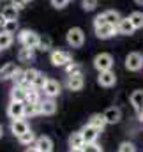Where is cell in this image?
I'll return each instance as SVG.
<instances>
[{"instance_id":"f1b7e54d","label":"cell","mask_w":143,"mask_h":152,"mask_svg":"<svg viewBox=\"0 0 143 152\" xmlns=\"http://www.w3.org/2000/svg\"><path fill=\"white\" fill-rule=\"evenodd\" d=\"M64 69H66V73H67V76H71V75H78V73H81V66H80V64H78V62H69V64H67V66H66V67H64Z\"/></svg>"},{"instance_id":"8fae6325","label":"cell","mask_w":143,"mask_h":152,"mask_svg":"<svg viewBox=\"0 0 143 152\" xmlns=\"http://www.w3.org/2000/svg\"><path fill=\"white\" fill-rule=\"evenodd\" d=\"M28 129H30V127H28V124H27L25 118H16V120L11 122V133H12L14 136H21V134L27 133Z\"/></svg>"},{"instance_id":"b9f144b4","label":"cell","mask_w":143,"mask_h":152,"mask_svg":"<svg viewBox=\"0 0 143 152\" xmlns=\"http://www.w3.org/2000/svg\"><path fill=\"white\" fill-rule=\"evenodd\" d=\"M69 152H83V149H69Z\"/></svg>"},{"instance_id":"7a4b0ae2","label":"cell","mask_w":143,"mask_h":152,"mask_svg":"<svg viewBox=\"0 0 143 152\" xmlns=\"http://www.w3.org/2000/svg\"><path fill=\"white\" fill-rule=\"evenodd\" d=\"M67 44L72 46V48H80V46H83V42H85V32L80 28V27H72L67 30Z\"/></svg>"},{"instance_id":"60d3db41","label":"cell","mask_w":143,"mask_h":152,"mask_svg":"<svg viewBox=\"0 0 143 152\" xmlns=\"http://www.w3.org/2000/svg\"><path fill=\"white\" fill-rule=\"evenodd\" d=\"M25 152H39V151L36 149V145H30V147H27V151Z\"/></svg>"},{"instance_id":"7c38bea8","label":"cell","mask_w":143,"mask_h":152,"mask_svg":"<svg viewBox=\"0 0 143 152\" xmlns=\"http://www.w3.org/2000/svg\"><path fill=\"white\" fill-rule=\"evenodd\" d=\"M99 129H96V127H92L90 124H87L83 129H81V134H83V140H85V143H94V142H97V138H99Z\"/></svg>"},{"instance_id":"603a6c76","label":"cell","mask_w":143,"mask_h":152,"mask_svg":"<svg viewBox=\"0 0 143 152\" xmlns=\"http://www.w3.org/2000/svg\"><path fill=\"white\" fill-rule=\"evenodd\" d=\"M83 145H85V140H83L81 131L72 133L71 136H69V147L71 149H83Z\"/></svg>"},{"instance_id":"f35d334b","label":"cell","mask_w":143,"mask_h":152,"mask_svg":"<svg viewBox=\"0 0 143 152\" xmlns=\"http://www.w3.org/2000/svg\"><path fill=\"white\" fill-rule=\"evenodd\" d=\"M12 5H14L18 11H21V9L25 7V2H23V0H12Z\"/></svg>"},{"instance_id":"ac0fdd59","label":"cell","mask_w":143,"mask_h":152,"mask_svg":"<svg viewBox=\"0 0 143 152\" xmlns=\"http://www.w3.org/2000/svg\"><path fill=\"white\" fill-rule=\"evenodd\" d=\"M34 58H36L34 48H27V46H23V48L18 51V60L23 62V64H30V62H34Z\"/></svg>"},{"instance_id":"9c48e42d","label":"cell","mask_w":143,"mask_h":152,"mask_svg":"<svg viewBox=\"0 0 143 152\" xmlns=\"http://www.w3.org/2000/svg\"><path fill=\"white\" fill-rule=\"evenodd\" d=\"M28 83H23V85H14L12 90H11V101H21L25 103L27 101V90H28Z\"/></svg>"},{"instance_id":"6da1fadb","label":"cell","mask_w":143,"mask_h":152,"mask_svg":"<svg viewBox=\"0 0 143 152\" xmlns=\"http://www.w3.org/2000/svg\"><path fill=\"white\" fill-rule=\"evenodd\" d=\"M94 30H96V36L99 39H109V37H113L115 34H118L117 27L106 23V20L103 18V14L96 16V20H94Z\"/></svg>"},{"instance_id":"cb8c5ba5","label":"cell","mask_w":143,"mask_h":152,"mask_svg":"<svg viewBox=\"0 0 143 152\" xmlns=\"http://www.w3.org/2000/svg\"><path fill=\"white\" fill-rule=\"evenodd\" d=\"M18 12H20V11L11 4V5H5V7L2 9V12H0V14H2L5 20H18Z\"/></svg>"},{"instance_id":"8992f818","label":"cell","mask_w":143,"mask_h":152,"mask_svg":"<svg viewBox=\"0 0 143 152\" xmlns=\"http://www.w3.org/2000/svg\"><path fill=\"white\" fill-rule=\"evenodd\" d=\"M7 115L16 120V118H25V103L21 101H11L7 106Z\"/></svg>"},{"instance_id":"277c9868","label":"cell","mask_w":143,"mask_h":152,"mask_svg":"<svg viewBox=\"0 0 143 152\" xmlns=\"http://www.w3.org/2000/svg\"><path fill=\"white\" fill-rule=\"evenodd\" d=\"M50 60H51V64L57 66V67H66L72 58H71V53H69V51H64V50H53L51 55H50Z\"/></svg>"},{"instance_id":"d6a6232c","label":"cell","mask_w":143,"mask_h":152,"mask_svg":"<svg viewBox=\"0 0 143 152\" xmlns=\"http://www.w3.org/2000/svg\"><path fill=\"white\" fill-rule=\"evenodd\" d=\"M12 81H14V85H23L25 83V71L18 67L16 73L12 75Z\"/></svg>"},{"instance_id":"e0dca14e","label":"cell","mask_w":143,"mask_h":152,"mask_svg":"<svg viewBox=\"0 0 143 152\" xmlns=\"http://www.w3.org/2000/svg\"><path fill=\"white\" fill-rule=\"evenodd\" d=\"M134 30H136V28L133 27V23H131L129 18H122V20L118 21V25H117V32L122 34V36H129V34H133Z\"/></svg>"},{"instance_id":"836d02e7","label":"cell","mask_w":143,"mask_h":152,"mask_svg":"<svg viewBox=\"0 0 143 152\" xmlns=\"http://www.w3.org/2000/svg\"><path fill=\"white\" fill-rule=\"evenodd\" d=\"M16 28H18V20H7V23H5V27L2 30L7 32V34H14Z\"/></svg>"},{"instance_id":"4dcf8cb0","label":"cell","mask_w":143,"mask_h":152,"mask_svg":"<svg viewBox=\"0 0 143 152\" xmlns=\"http://www.w3.org/2000/svg\"><path fill=\"white\" fill-rule=\"evenodd\" d=\"M51 48V39L48 37V36H44V37L39 39V44H37V50H41V51H48Z\"/></svg>"},{"instance_id":"f546056e","label":"cell","mask_w":143,"mask_h":152,"mask_svg":"<svg viewBox=\"0 0 143 152\" xmlns=\"http://www.w3.org/2000/svg\"><path fill=\"white\" fill-rule=\"evenodd\" d=\"M37 75H39V71H37V69H25V83L34 85Z\"/></svg>"},{"instance_id":"5b68a950","label":"cell","mask_w":143,"mask_h":152,"mask_svg":"<svg viewBox=\"0 0 143 152\" xmlns=\"http://www.w3.org/2000/svg\"><path fill=\"white\" fill-rule=\"evenodd\" d=\"M39 36H37L34 30H21L20 34H18V41L23 44V46H27V48H34L36 50L37 44H39Z\"/></svg>"},{"instance_id":"9a60e30c","label":"cell","mask_w":143,"mask_h":152,"mask_svg":"<svg viewBox=\"0 0 143 152\" xmlns=\"http://www.w3.org/2000/svg\"><path fill=\"white\" fill-rule=\"evenodd\" d=\"M131 104L134 108V112L140 115H143V90H134L131 94Z\"/></svg>"},{"instance_id":"4316f807","label":"cell","mask_w":143,"mask_h":152,"mask_svg":"<svg viewBox=\"0 0 143 152\" xmlns=\"http://www.w3.org/2000/svg\"><path fill=\"white\" fill-rule=\"evenodd\" d=\"M12 41H14V37H12V34H7V32H0V50H7L11 44H12Z\"/></svg>"},{"instance_id":"52a82bcc","label":"cell","mask_w":143,"mask_h":152,"mask_svg":"<svg viewBox=\"0 0 143 152\" xmlns=\"http://www.w3.org/2000/svg\"><path fill=\"white\" fill-rule=\"evenodd\" d=\"M125 67L129 71H140L143 67V55L142 53H136V51L129 53L125 57Z\"/></svg>"},{"instance_id":"2e32d148","label":"cell","mask_w":143,"mask_h":152,"mask_svg":"<svg viewBox=\"0 0 143 152\" xmlns=\"http://www.w3.org/2000/svg\"><path fill=\"white\" fill-rule=\"evenodd\" d=\"M34 145L39 152H53V142L48 136H39Z\"/></svg>"},{"instance_id":"30bf717a","label":"cell","mask_w":143,"mask_h":152,"mask_svg":"<svg viewBox=\"0 0 143 152\" xmlns=\"http://www.w3.org/2000/svg\"><path fill=\"white\" fill-rule=\"evenodd\" d=\"M57 112V103L50 97H44L39 101V113L41 115H53Z\"/></svg>"},{"instance_id":"44dd1931","label":"cell","mask_w":143,"mask_h":152,"mask_svg":"<svg viewBox=\"0 0 143 152\" xmlns=\"http://www.w3.org/2000/svg\"><path fill=\"white\" fill-rule=\"evenodd\" d=\"M103 18L106 20V23L113 25V27H117V25H118V21L122 20L120 12H118V11H115V9H108V11H104V12H103Z\"/></svg>"},{"instance_id":"4fadbf2b","label":"cell","mask_w":143,"mask_h":152,"mask_svg":"<svg viewBox=\"0 0 143 152\" xmlns=\"http://www.w3.org/2000/svg\"><path fill=\"white\" fill-rule=\"evenodd\" d=\"M83 75L81 73H78V75H71L67 76V80H66V87L69 88V90H81L83 88Z\"/></svg>"},{"instance_id":"83f0119b","label":"cell","mask_w":143,"mask_h":152,"mask_svg":"<svg viewBox=\"0 0 143 152\" xmlns=\"http://www.w3.org/2000/svg\"><path fill=\"white\" fill-rule=\"evenodd\" d=\"M39 113V103H28L25 101V117H34Z\"/></svg>"},{"instance_id":"5bb4252c","label":"cell","mask_w":143,"mask_h":152,"mask_svg":"<svg viewBox=\"0 0 143 152\" xmlns=\"http://www.w3.org/2000/svg\"><path fill=\"white\" fill-rule=\"evenodd\" d=\"M97 83L101 87H113L117 83V76H115L113 71H103V73H99V76H97Z\"/></svg>"},{"instance_id":"7402d4cb","label":"cell","mask_w":143,"mask_h":152,"mask_svg":"<svg viewBox=\"0 0 143 152\" xmlns=\"http://www.w3.org/2000/svg\"><path fill=\"white\" fill-rule=\"evenodd\" d=\"M88 124H90L92 127H96V129L103 131V129H104V126H106L108 122H106V118H104V115L96 113V115H92V117L88 118Z\"/></svg>"},{"instance_id":"ffe728a7","label":"cell","mask_w":143,"mask_h":152,"mask_svg":"<svg viewBox=\"0 0 143 152\" xmlns=\"http://www.w3.org/2000/svg\"><path fill=\"white\" fill-rule=\"evenodd\" d=\"M103 115H104V118H106L108 124H117V122L122 118V112H120V108H117V106L108 108Z\"/></svg>"},{"instance_id":"8d00e7d4","label":"cell","mask_w":143,"mask_h":152,"mask_svg":"<svg viewBox=\"0 0 143 152\" xmlns=\"http://www.w3.org/2000/svg\"><path fill=\"white\" fill-rule=\"evenodd\" d=\"M118 152H136V147H134L131 142H124V143L118 147Z\"/></svg>"},{"instance_id":"d6986e66","label":"cell","mask_w":143,"mask_h":152,"mask_svg":"<svg viewBox=\"0 0 143 152\" xmlns=\"http://www.w3.org/2000/svg\"><path fill=\"white\" fill-rule=\"evenodd\" d=\"M16 64L14 62H7L5 66L0 67V81H5V80H12V75L16 73Z\"/></svg>"},{"instance_id":"d4e9b609","label":"cell","mask_w":143,"mask_h":152,"mask_svg":"<svg viewBox=\"0 0 143 152\" xmlns=\"http://www.w3.org/2000/svg\"><path fill=\"white\" fill-rule=\"evenodd\" d=\"M36 140H37L36 134H34L30 129H28L27 133H23L21 136H18V142H20L21 145H28V147H30V145H34V143H36Z\"/></svg>"},{"instance_id":"7dc6e473","label":"cell","mask_w":143,"mask_h":152,"mask_svg":"<svg viewBox=\"0 0 143 152\" xmlns=\"http://www.w3.org/2000/svg\"><path fill=\"white\" fill-rule=\"evenodd\" d=\"M0 51H2V50H0Z\"/></svg>"},{"instance_id":"1f68e13d","label":"cell","mask_w":143,"mask_h":152,"mask_svg":"<svg viewBox=\"0 0 143 152\" xmlns=\"http://www.w3.org/2000/svg\"><path fill=\"white\" fill-rule=\"evenodd\" d=\"M46 81H48V76L39 71V75H37V78H36V81H34L32 87H36V88H39V90H42V87L46 85Z\"/></svg>"},{"instance_id":"484cf974","label":"cell","mask_w":143,"mask_h":152,"mask_svg":"<svg viewBox=\"0 0 143 152\" xmlns=\"http://www.w3.org/2000/svg\"><path fill=\"white\" fill-rule=\"evenodd\" d=\"M129 20H131V23H133V27H134L136 30H138V28H143V12H140V11L131 12Z\"/></svg>"},{"instance_id":"3957f363","label":"cell","mask_w":143,"mask_h":152,"mask_svg":"<svg viewBox=\"0 0 143 152\" xmlns=\"http://www.w3.org/2000/svg\"><path fill=\"white\" fill-rule=\"evenodd\" d=\"M113 64H115V60H113V57H111L109 53H99V55H96V58H94V67H96L99 73H103V71H111Z\"/></svg>"},{"instance_id":"7bdbcfd3","label":"cell","mask_w":143,"mask_h":152,"mask_svg":"<svg viewBox=\"0 0 143 152\" xmlns=\"http://www.w3.org/2000/svg\"><path fill=\"white\" fill-rule=\"evenodd\" d=\"M134 2H136L138 5H143V0H134Z\"/></svg>"},{"instance_id":"ee69618b","label":"cell","mask_w":143,"mask_h":152,"mask_svg":"<svg viewBox=\"0 0 143 152\" xmlns=\"http://www.w3.org/2000/svg\"><path fill=\"white\" fill-rule=\"evenodd\" d=\"M2 134H4V127L0 126V138H2Z\"/></svg>"},{"instance_id":"ab89813d","label":"cell","mask_w":143,"mask_h":152,"mask_svg":"<svg viewBox=\"0 0 143 152\" xmlns=\"http://www.w3.org/2000/svg\"><path fill=\"white\" fill-rule=\"evenodd\" d=\"M5 23H7V20L0 14V28H4V27H5Z\"/></svg>"},{"instance_id":"d590c367","label":"cell","mask_w":143,"mask_h":152,"mask_svg":"<svg viewBox=\"0 0 143 152\" xmlns=\"http://www.w3.org/2000/svg\"><path fill=\"white\" fill-rule=\"evenodd\" d=\"M81 5L85 11H94L97 7V0H81Z\"/></svg>"},{"instance_id":"e575fe53","label":"cell","mask_w":143,"mask_h":152,"mask_svg":"<svg viewBox=\"0 0 143 152\" xmlns=\"http://www.w3.org/2000/svg\"><path fill=\"white\" fill-rule=\"evenodd\" d=\"M83 152H103V149H101V145H97V142H94V143H85Z\"/></svg>"},{"instance_id":"f6af8a7d","label":"cell","mask_w":143,"mask_h":152,"mask_svg":"<svg viewBox=\"0 0 143 152\" xmlns=\"http://www.w3.org/2000/svg\"><path fill=\"white\" fill-rule=\"evenodd\" d=\"M140 118H142V122H143V115H140Z\"/></svg>"},{"instance_id":"74e56055","label":"cell","mask_w":143,"mask_h":152,"mask_svg":"<svg viewBox=\"0 0 143 152\" xmlns=\"http://www.w3.org/2000/svg\"><path fill=\"white\" fill-rule=\"evenodd\" d=\"M51 4H53V7H57V9H64V7L69 4V0H51Z\"/></svg>"},{"instance_id":"ba28073f","label":"cell","mask_w":143,"mask_h":152,"mask_svg":"<svg viewBox=\"0 0 143 152\" xmlns=\"http://www.w3.org/2000/svg\"><path fill=\"white\" fill-rule=\"evenodd\" d=\"M60 90H62L60 83L55 81V80H51V78H48L46 85L42 87V94H44V97H50V99H55V97L60 94Z\"/></svg>"},{"instance_id":"bcb514c9","label":"cell","mask_w":143,"mask_h":152,"mask_svg":"<svg viewBox=\"0 0 143 152\" xmlns=\"http://www.w3.org/2000/svg\"><path fill=\"white\" fill-rule=\"evenodd\" d=\"M23 2H25V4H27V2H30V0H23Z\"/></svg>"}]
</instances>
